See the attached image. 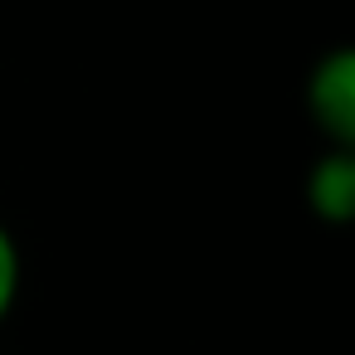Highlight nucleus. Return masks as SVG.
Returning <instances> with one entry per match:
<instances>
[{"label":"nucleus","instance_id":"nucleus-1","mask_svg":"<svg viewBox=\"0 0 355 355\" xmlns=\"http://www.w3.org/2000/svg\"><path fill=\"white\" fill-rule=\"evenodd\" d=\"M306 117L331 146H355V49L336 44L306 73Z\"/></svg>","mask_w":355,"mask_h":355},{"label":"nucleus","instance_id":"nucleus-2","mask_svg":"<svg viewBox=\"0 0 355 355\" xmlns=\"http://www.w3.org/2000/svg\"><path fill=\"white\" fill-rule=\"evenodd\" d=\"M302 200L321 224H350L355 219V146H331L306 166Z\"/></svg>","mask_w":355,"mask_h":355},{"label":"nucleus","instance_id":"nucleus-3","mask_svg":"<svg viewBox=\"0 0 355 355\" xmlns=\"http://www.w3.org/2000/svg\"><path fill=\"white\" fill-rule=\"evenodd\" d=\"M20 282H25V263H20V243L0 219V326L10 321L15 302H20Z\"/></svg>","mask_w":355,"mask_h":355}]
</instances>
